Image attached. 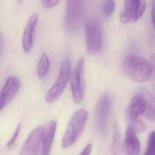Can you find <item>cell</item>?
Listing matches in <instances>:
<instances>
[{"instance_id":"1","label":"cell","mask_w":155,"mask_h":155,"mask_svg":"<svg viewBox=\"0 0 155 155\" xmlns=\"http://www.w3.org/2000/svg\"><path fill=\"white\" fill-rule=\"evenodd\" d=\"M123 69L127 76L136 82L147 81L152 75V67L150 61L136 55H129L125 58Z\"/></svg>"},{"instance_id":"2","label":"cell","mask_w":155,"mask_h":155,"mask_svg":"<svg viewBox=\"0 0 155 155\" xmlns=\"http://www.w3.org/2000/svg\"><path fill=\"white\" fill-rule=\"evenodd\" d=\"M88 113L81 109L76 111L71 117L64 133L61 146L64 148L72 146L84 131L87 124Z\"/></svg>"},{"instance_id":"3","label":"cell","mask_w":155,"mask_h":155,"mask_svg":"<svg viewBox=\"0 0 155 155\" xmlns=\"http://www.w3.org/2000/svg\"><path fill=\"white\" fill-rule=\"evenodd\" d=\"M85 25L87 51L90 54H97L102 47L100 25L97 20L92 18L86 19Z\"/></svg>"},{"instance_id":"4","label":"cell","mask_w":155,"mask_h":155,"mask_svg":"<svg viewBox=\"0 0 155 155\" xmlns=\"http://www.w3.org/2000/svg\"><path fill=\"white\" fill-rule=\"evenodd\" d=\"M71 71L70 62L68 59L65 60L61 66L59 74L55 84L46 94L45 99L47 102H54L61 95L69 80Z\"/></svg>"},{"instance_id":"5","label":"cell","mask_w":155,"mask_h":155,"mask_svg":"<svg viewBox=\"0 0 155 155\" xmlns=\"http://www.w3.org/2000/svg\"><path fill=\"white\" fill-rule=\"evenodd\" d=\"M110 109V100L107 93L101 97L96 109V123L98 132L101 137L107 136L109 117Z\"/></svg>"},{"instance_id":"6","label":"cell","mask_w":155,"mask_h":155,"mask_svg":"<svg viewBox=\"0 0 155 155\" xmlns=\"http://www.w3.org/2000/svg\"><path fill=\"white\" fill-rule=\"evenodd\" d=\"M85 61L80 58L76 67L71 74V86L73 100L76 104H80L82 101L84 94V87L82 82L83 70Z\"/></svg>"},{"instance_id":"7","label":"cell","mask_w":155,"mask_h":155,"mask_svg":"<svg viewBox=\"0 0 155 155\" xmlns=\"http://www.w3.org/2000/svg\"><path fill=\"white\" fill-rule=\"evenodd\" d=\"M146 9L144 0H124V10L120 14L121 22L137 21L143 16Z\"/></svg>"},{"instance_id":"8","label":"cell","mask_w":155,"mask_h":155,"mask_svg":"<svg viewBox=\"0 0 155 155\" xmlns=\"http://www.w3.org/2000/svg\"><path fill=\"white\" fill-rule=\"evenodd\" d=\"M65 26L70 31H75L78 27L81 13L80 0H67Z\"/></svg>"},{"instance_id":"9","label":"cell","mask_w":155,"mask_h":155,"mask_svg":"<svg viewBox=\"0 0 155 155\" xmlns=\"http://www.w3.org/2000/svg\"><path fill=\"white\" fill-rule=\"evenodd\" d=\"M43 127H38L30 133L25 140L21 151V155H31L38 154L42 146Z\"/></svg>"},{"instance_id":"10","label":"cell","mask_w":155,"mask_h":155,"mask_svg":"<svg viewBox=\"0 0 155 155\" xmlns=\"http://www.w3.org/2000/svg\"><path fill=\"white\" fill-rule=\"evenodd\" d=\"M21 86V81L17 77L8 78L0 95V109L2 110L16 96Z\"/></svg>"},{"instance_id":"11","label":"cell","mask_w":155,"mask_h":155,"mask_svg":"<svg viewBox=\"0 0 155 155\" xmlns=\"http://www.w3.org/2000/svg\"><path fill=\"white\" fill-rule=\"evenodd\" d=\"M38 19V15L37 13L31 16L24 29L22 36V46L24 51L28 53L32 49L33 44L34 31Z\"/></svg>"},{"instance_id":"12","label":"cell","mask_w":155,"mask_h":155,"mask_svg":"<svg viewBox=\"0 0 155 155\" xmlns=\"http://www.w3.org/2000/svg\"><path fill=\"white\" fill-rule=\"evenodd\" d=\"M57 126V122L56 121L51 120L47 123L43 127L41 150L42 155H49L50 154Z\"/></svg>"},{"instance_id":"13","label":"cell","mask_w":155,"mask_h":155,"mask_svg":"<svg viewBox=\"0 0 155 155\" xmlns=\"http://www.w3.org/2000/svg\"><path fill=\"white\" fill-rule=\"evenodd\" d=\"M123 147L125 153L127 155H138L140 151L139 140L135 130L130 127L126 131Z\"/></svg>"},{"instance_id":"14","label":"cell","mask_w":155,"mask_h":155,"mask_svg":"<svg viewBox=\"0 0 155 155\" xmlns=\"http://www.w3.org/2000/svg\"><path fill=\"white\" fill-rule=\"evenodd\" d=\"M146 101L143 95L139 93L133 97L127 110V115L140 117L145 114Z\"/></svg>"},{"instance_id":"15","label":"cell","mask_w":155,"mask_h":155,"mask_svg":"<svg viewBox=\"0 0 155 155\" xmlns=\"http://www.w3.org/2000/svg\"><path fill=\"white\" fill-rule=\"evenodd\" d=\"M139 93L143 95L146 100V110L145 116L150 121L155 122V99L152 94L145 88L140 89Z\"/></svg>"},{"instance_id":"16","label":"cell","mask_w":155,"mask_h":155,"mask_svg":"<svg viewBox=\"0 0 155 155\" xmlns=\"http://www.w3.org/2000/svg\"><path fill=\"white\" fill-rule=\"evenodd\" d=\"M127 117L130 127L132 128L135 132L138 133L145 132L147 127L140 117L128 115H127Z\"/></svg>"},{"instance_id":"17","label":"cell","mask_w":155,"mask_h":155,"mask_svg":"<svg viewBox=\"0 0 155 155\" xmlns=\"http://www.w3.org/2000/svg\"><path fill=\"white\" fill-rule=\"evenodd\" d=\"M49 68V60L46 54H42L38 65V73L41 79L45 78Z\"/></svg>"},{"instance_id":"18","label":"cell","mask_w":155,"mask_h":155,"mask_svg":"<svg viewBox=\"0 0 155 155\" xmlns=\"http://www.w3.org/2000/svg\"><path fill=\"white\" fill-rule=\"evenodd\" d=\"M116 8L115 0H104L102 4V14L106 18H110L114 13Z\"/></svg>"},{"instance_id":"19","label":"cell","mask_w":155,"mask_h":155,"mask_svg":"<svg viewBox=\"0 0 155 155\" xmlns=\"http://www.w3.org/2000/svg\"><path fill=\"white\" fill-rule=\"evenodd\" d=\"M145 155H155V131L150 133L148 140Z\"/></svg>"},{"instance_id":"20","label":"cell","mask_w":155,"mask_h":155,"mask_svg":"<svg viewBox=\"0 0 155 155\" xmlns=\"http://www.w3.org/2000/svg\"><path fill=\"white\" fill-rule=\"evenodd\" d=\"M120 139V136L119 131L117 127L116 126L115 127V130H114V136H113L112 144V148L113 152H117V151L118 147L119 145Z\"/></svg>"},{"instance_id":"21","label":"cell","mask_w":155,"mask_h":155,"mask_svg":"<svg viewBox=\"0 0 155 155\" xmlns=\"http://www.w3.org/2000/svg\"><path fill=\"white\" fill-rule=\"evenodd\" d=\"M61 0H41L42 5L47 9H51L60 4Z\"/></svg>"},{"instance_id":"22","label":"cell","mask_w":155,"mask_h":155,"mask_svg":"<svg viewBox=\"0 0 155 155\" xmlns=\"http://www.w3.org/2000/svg\"><path fill=\"white\" fill-rule=\"evenodd\" d=\"M21 127V124L20 123L18 125L17 127L16 128V130H15L13 135H12L11 138L9 140L7 144V147L9 148L12 147L16 142V140H17L20 131Z\"/></svg>"},{"instance_id":"23","label":"cell","mask_w":155,"mask_h":155,"mask_svg":"<svg viewBox=\"0 0 155 155\" xmlns=\"http://www.w3.org/2000/svg\"><path fill=\"white\" fill-rule=\"evenodd\" d=\"M150 61L152 67V73L151 77L152 78V87L155 95V53H153L151 55Z\"/></svg>"},{"instance_id":"24","label":"cell","mask_w":155,"mask_h":155,"mask_svg":"<svg viewBox=\"0 0 155 155\" xmlns=\"http://www.w3.org/2000/svg\"><path fill=\"white\" fill-rule=\"evenodd\" d=\"M152 8L151 10V19L152 24L155 29V0H151Z\"/></svg>"},{"instance_id":"25","label":"cell","mask_w":155,"mask_h":155,"mask_svg":"<svg viewBox=\"0 0 155 155\" xmlns=\"http://www.w3.org/2000/svg\"><path fill=\"white\" fill-rule=\"evenodd\" d=\"M92 145L91 143H89L87 145L83 151L81 152V155H90L92 149Z\"/></svg>"},{"instance_id":"26","label":"cell","mask_w":155,"mask_h":155,"mask_svg":"<svg viewBox=\"0 0 155 155\" xmlns=\"http://www.w3.org/2000/svg\"><path fill=\"white\" fill-rule=\"evenodd\" d=\"M23 0H18L19 2H21Z\"/></svg>"}]
</instances>
